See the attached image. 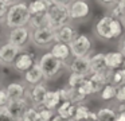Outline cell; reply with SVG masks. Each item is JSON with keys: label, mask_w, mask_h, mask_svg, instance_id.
<instances>
[{"label": "cell", "mask_w": 125, "mask_h": 121, "mask_svg": "<svg viewBox=\"0 0 125 121\" xmlns=\"http://www.w3.org/2000/svg\"><path fill=\"white\" fill-rule=\"evenodd\" d=\"M87 81L92 86L93 94H97V93H101V90L105 88L106 83H109V77L104 74H90L87 77Z\"/></svg>", "instance_id": "21"}, {"label": "cell", "mask_w": 125, "mask_h": 121, "mask_svg": "<svg viewBox=\"0 0 125 121\" xmlns=\"http://www.w3.org/2000/svg\"><path fill=\"white\" fill-rule=\"evenodd\" d=\"M116 113H124L125 114V102L118 104V106H117V109H116Z\"/></svg>", "instance_id": "40"}, {"label": "cell", "mask_w": 125, "mask_h": 121, "mask_svg": "<svg viewBox=\"0 0 125 121\" xmlns=\"http://www.w3.org/2000/svg\"><path fill=\"white\" fill-rule=\"evenodd\" d=\"M90 62V74H104L108 75L110 79L112 71L105 65V54L104 53H95L92 56H89Z\"/></svg>", "instance_id": "10"}, {"label": "cell", "mask_w": 125, "mask_h": 121, "mask_svg": "<svg viewBox=\"0 0 125 121\" xmlns=\"http://www.w3.org/2000/svg\"><path fill=\"white\" fill-rule=\"evenodd\" d=\"M7 39H8L7 40L8 43H11V44H14L23 50L31 42V30L27 26L18 27V28H11L8 31Z\"/></svg>", "instance_id": "6"}, {"label": "cell", "mask_w": 125, "mask_h": 121, "mask_svg": "<svg viewBox=\"0 0 125 121\" xmlns=\"http://www.w3.org/2000/svg\"><path fill=\"white\" fill-rule=\"evenodd\" d=\"M121 69H125V59H124V62H122V67Z\"/></svg>", "instance_id": "45"}, {"label": "cell", "mask_w": 125, "mask_h": 121, "mask_svg": "<svg viewBox=\"0 0 125 121\" xmlns=\"http://www.w3.org/2000/svg\"><path fill=\"white\" fill-rule=\"evenodd\" d=\"M3 1L6 3V4L8 5V7H10V5L15 4V3H19V1H22V0H3Z\"/></svg>", "instance_id": "43"}, {"label": "cell", "mask_w": 125, "mask_h": 121, "mask_svg": "<svg viewBox=\"0 0 125 121\" xmlns=\"http://www.w3.org/2000/svg\"><path fill=\"white\" fill-rule=\"evenodd\" d=\"M0 121H15V120L7 113L6 108H4V109H0Z\"/></svg>", "instance_id": "35"}, {"label": "cell", "mask_w": 125, "mask_h": 121, "mask_svg": "<svg viewBox=\"0 0 125 121\" xmlns=\"http://www.w3.org/2000/svg\"><path fill=\"white\" fill-rule=\"evenodd\" d=\"M77 35H78L77 34V30L69 23V24H66V26H62V27L55 30V42L70 44Z\"/></svg>", "instance_id": "15"}, {"label": "cell", "mask_w": 125, "mask_h": 121, "mask_svg": "<svg viewBox=\"0 0 125 121\" xmlns=\"http://www.w3.org/2000/svg\"><path fill=\"white\" fill-rule=\"evenodd\" d=\"M51 121H74V120H73V118H71V120H66V118H62V117H59L58 114H55L54 117H52Z\"/></svg>", "instance_id": "41"}, {"label": "cell", "mask_w": 125, "mask_h": 121, "mask_svg": "<svg viewBox=\"0 0 125 121\" xmlns=\"http://www.w3.org/2000/svg\"><path fill=\"white\" fill-rule=\"evenodd\" d=\"M28 20H30V12H28L27 3L22 0V1L15 3V4L8 7L6 19H4V24L7 26L8 30H11L27 26Z\"/></svg>", "instance_id": "1"}, {"label": "cell", "mask_w": 125, "mask_h": 121, "mask_svg": "<svg viewBox=\"0 0 125 121\" xmlns=\"http://www.w3.org/2000/svg\"><path fill=\"white\" fill-rule=\"evenodd\" d=\"M112 22L113 18L110 15H105L95 23L94 26V32L98 38L105 40H113V35H112Z\"/></svg>", "instance_id": "11"}, {"label": "cell", "mask_w": 125, "mask_h": 121, "mask_svg": "<svg viewBox=\"0 0 125 121\" xmlns=\"http://www.w3.org/2000/svg\"><path fill=\"white\" fill-rule=\"evenodd\" d=\"M7 10H8V5L0 0V23H4V19H6V15H7Z\"/></svg>", "instance_id": "34"}, {"label": "cell", "mask_w": 125, "mask_h": 121, "mask_svg": "<svg viewBox=\"0 0 125 121\" xmlns=\"http://www.w3.org/2000/svg\"><path fill=\"white\" fill-rule=\"evenodd\" d=\"M39 120V112H38V108H34V106H28L27 110L24 112L22 120L20 121H38Z\"/></svg>", "instance_id": "29"}, {"label": "cell", "mask_w": 125, "mask_h": 121, "mask_svg": "<svg viewBox=\"0 0 125 121\" xmlns=\"http://www.w3.org/2000/svg\"><path fill=\"white\" fill-rule=\"evenodd\" d=\"M70 22H81L90 15V5L86 0H73L69 4Z\"/></svg>", "instance_id": "7"}, {"label": "cell", "mask_w": 125, "mask_h": 121, "mask_svg": "<svg viewBox=\"0 0 125 121\" xmlns=\"http://www.w3.org/2000/svg\"><path fill=\"white\" fill-rule=\"evenodd\" d=\"M38 112H39V118H41V120H44V121H51L52 117L55 116L54 110L46 109V108H43V106L38 108Z\"/></svg>", "instance_id": "31"}, {"label": "cell", "mask_w": 125, "mask_h": 121, "mask_svg": "<svg viewBox=\"0 0 125 121\" xmlns=\"http://www.w3.org/2000/svg\"><path fill=\"white\" fill-rule=\"evenodd\" d=\"M85 78H87V77H82V75H77V74H71V73H70L66 85H67L69 88H71V89H77L85 81Z\"/></svg>", "instance_id": "30"}, {"label": "cell", "mask_w": 125, "mask_h": 121, "mask_svg": "<svg viewBox=\"0 0 125 121\" xmlns=\"http://www.w3.org/2000/svg\"><path fill=\"white\" fill-rule=\"evenodd\" d=\"M118 47H120V53L124 55V58H125V36H122L121 39H120V42H118Z\"/></svg>", "instance_id": "36"}, {"label": "cell", "mask_w": 125, "mask_h": 121, "mask_svg": "<svg viewBox=\"0 0 125 121\" xmlns=\"http://www.w3.org/2000/svg\"><path fill=\"white\" fill-rule=\"evenodd\" d=\"M8 102H10V98L7 96L6 88H0V109H4L8 105Z\"/></svg>", "instance_id": "32"}, {"label": "cell", "mask_w": 125, "mask_h": 121, "mask_svg": "<svg viewBox=\"0 0 125 121\" xmlns=\"http://www.w3.org/2000/svg\"><path fill=\"white\" fill-rule=\"evenodd\" d=\"M95 116H97V121H116L117 113L113 108L104 106L95 112Z\"/></svg>", "instance_id": "24"}, {"label": "cell", "mask_w": 125, "mask_h": 121, "mask_svg": "<svg viewBox=\"0 0 125 121\" xmlns=\"http://www.w3.org/2000/svg\"><path fill=\"white\" fill-rule=\"evenodd\" d=\"M47 93V88L44 83H39L35 86H28L26 90V98H27L30 106L41 108L43 105L44 96Z\"/></svg>", "instance_id": "8"}, {"label": "cell", "mask_w": 125, "mask_h": 121, "mask_svg": "<svg viewBox=\"0 0 125 121\" xmlns=\"http://www.w3.org/2000/svg\"><path fill=\"white\" fill-rule=\"evenodd\" d=\"M74 113H75V105L71 104L70 101H62L55 110V114L66 120H71L74 117Z\"/></svg>", "instance_id": "22"}, {"label": "cell", "mask_w": 125, "mask_h": 121, "mask_svg": "<svg viewBox=\"0 0 125 121\" xmlns=\"http://www.w3.org/2000/svg\"><path fill=\"white\" fill-rule=\"evenodd\" d=\"M43 81H44L43 73H42L38 62H35V65L24 73V82L28 86H35L39 85V83H43Z\"/></svg>", "instance_id": "16"}, {"label": "cell", "mask_w": 125, "mask_h": 121, "mask_svg": "<svg viewBox=\"0 0 125 121\" xmlns=\"http://www.w3.org/2000/svg\"><path fill=\"white\" fill-rule=\"evenodd\" d=\"M121 23H122V26H124V27H125V15H124V16H122V19H121Z\"/></svg>", "instance_id": "44"}, {"label": "cell", "mask_w": 125, "mask_h": 121, "mask_svg": "<svg viewBox=\"0 0 125 121\" xmlns=\"http://www.w3.org/2000/svg\"><path fill=\"white\" fill-rule=\"evenodd\" d=\"M73 0H52L54 4H61V5H69Z\"/></svg>", "instance_id": "39"}, {"label": "cell", "mask_w": 125, "mask_h": 121, "mask_svg": "<svg viewBox=\"0 0 125 121\" xmlns=\"http://www.w3.org/2000/svg\"><path fill=\"white\" fill-rule=\"evenodd\" d=\"M89 56H83V58H73V61L67 65V69L70 70L71 74L82 75V77H89L90 75Z\"/></svg>", "instance_id": "14"}, {"label": "cell", "mask_w": 125, "mask_h": 121, "mask_svg": "<svg viewBox=\"0 0 125 121\" xmlns=\"http://www.w3.org/2000/svg\"><path fill=\"white\" fill-rule=\"evenodd\" d=\"M26 90H27V88L20 82H10L6 86V91H7L10 101H16V99L24 98Z\"/></svg>", "instance_id": "17"}, {"label": "cell", "mask_w": 125, "mask_h": 121, "mask_svg": "<svg viewBox=\"0 0 125 121\" xmlns=\"http://www.w3.org/2000/svg\"><path fill=\"white\" fill-rule=\"evenodd\" d=\"M38 65H39V67H41L42 73H43L44 81L54 79L55 77L59 75V73L63 70V67H66L65 62L57 59L50 51L44 53L43 55L39 58Z\"/></svg>", "instance_id": "2"}, {"label": "cell", "mask_w": 125, "mask_h": 121, "mask_svg": "<svg viewBox=\"0 0 125 121\" xmlns=\"http://www.w3.org/2000/svg\"><path fill=\"white\" fill-rule=\"evenodd\" d=\"M49 26L47 22V13L46 15H36V16H30V20L27 23V27L32 31V30H38L42 27Z\"/></svg>", "instance_id": "25"}, {"label": "cell", "mask_w": 125, "mask_h": 121, "mask_svg": "<svg viewBox=\"0 0 125 121\" xmlns=\"http://www.w3.org/2000/svg\"><path fill=\"white\" fill-rule=\"evenodd\" d=\"M116 91H117L116 86H113L112 83H106L105 88L101 90L100 96L104 101H112V99L116 98Z\"/></svg>", "instance_id": "28"}, {"label": "cell", "mask_w": 125, "mask_h": 121, "mask_svg": "<svg viewBox=\"0 0 125 121\" xmlns=\"http://www.w3.org/2000/svg\"><path fill=\"white\" fill-rule=\"evenodd\" d=\"M22 48L11 44L8 42H4L0 44V65L4 66H12L16 59V56L22 53Z\"/></svg>", "instance_id": "9"}, {"label": "cell", "mask_w": 125, "mask_h": 121, "mask_svg": "<svg viewBox=\"0 0 125 121\" xmlns=\"http://www.w3.org/2000/svg\"><path fill=\"white\" fill-rule=\"evenodd\" d=\"M98 1H100L101 4L106 5V7H113V5L117 4V1H118V0H98Z\"/></svg>", "instance_id": "37"}, {"label": "cell", "mask_w": 125, "mask_h": 121, "mask_svg": "<svg viewBox=\"0 0 125 121\" xmlns=\"http://www.w3.org/2000/svg\"><path fill=\"white\" fill-rule=\"evenodd\" d=\"M116 5H117V8L121 11L122 15H125V0H118Z\"/></svg>", "instance_id": "38"}, {"label": "cell", "mask_w": 125, "mask_h": 121, "mask_svg": "<svg viewBox=\"0 0 125 121\" xmlns=\"http://www.w3.org/2000/svg\"><path fill=\"white\" fill-rule=\"evenodd\" d=\"M28 12L30 16H36V15H46L47 13V4L43 0H30L27 3Z\"/></svg>", "instance_id": "23"}, {"label": "cell", "mask_w": 125, "mask_h": 121, "mask_svg": "<svg viewBox=\"0 0 125 121\" xmlns=\"http://www.w3.org/2000/svg\"><path fill=\"white\" fill-rule=\"evenodd\" d=\"M116 121H125V114L124 113H117Z\"/></svg>", "instance_id": "42"}, {"label": "cell", "mask_w": 125, "mask_h": 121, "mask_svg": "<svg viewBox=\"0 0 125 121\" xmlns=\"http://www.w3.org/2000/svg\"><path fill=\"white\" fill-rule=\"evenodd\" d=\"M61 102H62V98H61L59 89H57V90H47L42 106L46 108V109H50V110H54L55 112L57 108L61 105Z\"/></svg>", "instance_id": "19"}, {"label": "cell", "mask_w": 125, "mask_h": 121, "mask_svg": "<svg viewBox=\"0 0 125 121\" xmlns=\"http://www.w3.org/2000/svg\"><path fill=\"white\" fill-rule=\"evenodd\" d=\"M92 110L89 109V106L85 104H78L75 105V113H74V121H87L89 120V116Z\"/></svg>", "instance_id": "26"}, {"label": "cell", "mask_w": 125, "mask_h": 121, "mask_svg": "<svg viewBox=\"0 0 125 121\" xmlns=\"http://www.w3.org/2000/svg\"><path fill=\"white\" fill-rule=\"evenodd\" d=\"M92 46L93 43L89 35L78 34L69 44V48H70V54L73 55V58H83V56H89Z\"/></svg>", "instance_id": "5"}, {"label": "cell", "mask_w": 125, "mask_h": 121, "mask_svg": "<svg viewBox=\"0 0 125 121\" xmlns=\"http://www.w3.org/2000/svg\"><path fill=\"white\" fill-rule=\"evenodd\" d=\"M50 53L55 56L57 59L65 62L70 58V48H69V44H65V43H58V42H54L50 47Z\"/></svg>", "instance_id": "20"}, {"label": "cell", "mask_w": 125, "mask_h": 121, "mask_svg": "<svg viewBox=\"0 0 125 121\" xmlns=\"http://www.w3.org/2000/svg\"><path fill=\"white\" fill-rule=\"evenodd\" d=\"M109 83H112V85L116 86V88L124 86L125 85V69H117V70H114V71H112Z\"/></svg>", "instance_id": "27"}, {"label": "cell", "mask_w": 125, "mask_h": 121, "mask_svg": "<svg viewBox=\"0 0 125 121\" xmlns=\"http://www.w3.org/2000/svg\"><path fill=\"white\" fill-rule=\"evenodd\" d=\"M47 22L49 27L57 30L62 26L70 23V15H69V5L51 4L47 8Z\"/></svg>", "instance_id": "3"}, {"label": "cell", "mask_w": 125, "mask_h": 121, "mask_svg": "<svg viewBox=\"0 0 125 121\" xmlns=\"http://www.w3.org/2000/svg\"><path fill=\"white\" fill-rule=\"evenodd\" d=\"M31 42L38 48L51 47V44L55 42V30L46 26L38 30L31 31Z\"/></svg>", "instance_id": "4"}, {"label": "cell", "mask_w": 125, "mask_h": 121, "mask_svg": "<svg viewBox=\"0 0 125 121\" xmlns=\"http://www.w3.org/2000/svg\"><path fill=\"white\" fill-rule=\"evenodd\" d=\"M35 62H36V59H35V55H34L32 53H30V51H22V53L16 56L12 67H14L16 71L24 74L27 70H30L31 67L35 65Z\"/></svg>", "instance_id": "12"}, {"label": "cell", "mask_w": 125, "mask_h": 121, "mask_svg": "<svg viewBox=\"0 0 125 121\" xmlns=\"http://www.w3.org/2000/svg\"><path fill=\"white\" fill-rule=\"evenodd\" d=\"M28 106H30V104H28L27 98L24 97V98L16 99V101H10L8 105L6 106V110L15 121H20Z\"/></svg>", "instance_id": "13"}, {"label": "cell", "mask_w": 125, "mask_h": 121, "mask_svg": "<svg viewBox=\"0 0 125 121\" xmlns=\"http://www.w3.org/2000/svg\"><path fill=\"white\" fill-rule=\"evenodd\" d=\"M117 102L118 104H122V102H125V85L124 86H120V88H117V91H116V98Z\"/></svg>", "instance_id": "33"}, {"label": "cell", "mask_w": 125, "mask_h": 121, "mask_svg": "<svg viewBox=\"0 0 125 121\" xmlns=\"http://www.w3.org/2000/svg\"><path fill=\"white\" fill-rule=\"evenodd\" d=\"M124 59H125L124 55L120 51H109V53L105 54V65L110 71L121 69Z\"/></svg>", "instance_id": "18"}]
</instances>
